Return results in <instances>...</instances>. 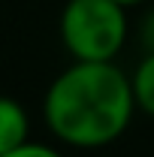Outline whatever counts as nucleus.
Segmentation results:
<instances>
[{"mask_svg": "<svg viewBox=\"0 0 154 157\" xmlns=\"http://www.w3.org/2000/svg\"><path fill=\"white\" fill-rule=\"evenodd\" d=\"M0 157H64L60 151H55L52 145H42V142H24V145H18V148H12V151H6V154Z\"/></svg>", "mask_w": 154, "mask_h": 157, "instance_id": "nucleus-5", "label": "nucleus"}, {"mask_svg": "<svg viewBox=\"0 0 154 157\" xmlns=\"http://www.w3.org/2000/svg\"><path fill=\"white\" fill-rule=\"evenodd\" d=\"M139 42L145 52H154V9H148L139 21Z\"/></svg>", "mask_w": 154, "mask_h": 157, "instance_id": "nucleus-6", "label": "nucleus"}, {"mask_svg": "<svg viewBox=\"0 0 154 157\" xmlns=\"http://www.w3.org/2000/svg\"><path fill=\"white\" fill-rule=\"evenodd\" d=\"M30 139V121L18 100L0 97V154L18 148Z\"/></svg>", "mask_w": 154, "mask_h": 157, "instance_id": "nucleus-3", "label": "nucleus"}, {"mask_svg": "<svg viewBox=\"0 0 154 157\" xmlns=\"http://www.w3.org/2000/svg\"><path fill=\"white\" fill-rule=\"evenodd\" d=\"M130 85H133L136 109L154 118V52H145V58L139 60V67L130 76Z\"/></svg>", "mask_w": 154, "mask_h": 157, "instance_id": "nucleus-4", "label": "nucleus"}, {"mask_svg": "<svg viewBox=\"0 0 154 157\" xmlns=\"http://www.w3.org/2000/svg\"><path fill=\"white\" fill-rule=\"evenodd\" d=\"M118 3H124V6H136V3H145V0H118Z\"/></svg>", "mask_w": 154, "mask_h": 157, "instance_id": "nucleus-7", "label": "nucleus"}, {"mask_svg": "<svg viewBox=\"0 0 154 157\" xmlns=\"http://www.w3.org/2000/svg\"><path fill=\"white\" fill-rule=\"evenodd\" d=\"M124 9L118 0H67L60 39L73 60H115L130 30Z\"/></svg>", "mask_w": 154, "mask_h": 157, "instance_id": "nucleus-2", "label": "nucleus"}, {"mask_svg": "<svg viewBox=\"0 0 154 157\" xmlns=\"http://www.w3.org/2000/svg\"><path fill=\"white\" fill-rule=\"evenodd\" d=\"M136 112L133 85L115 60H73L48 88L42 115L64 145L100 148L115 142Z\"/></svg>", "mask_w": 154, "mask_h": 157, "instance_id": "nucleus-1", "label": "nucleus"}]
</instances>
